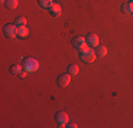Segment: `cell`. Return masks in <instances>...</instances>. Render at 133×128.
Masks as SVG:
<instances>
[{
  "mask_svg": "<svg viewBox=\"0 0 133 128\" xmlns=\"http://www.w3.org/2000/svg\"><path fill=\"white\" fill-rule=\"evenodd\" d=\"M3 31H4V36L9 38L17 37V27H16V24H6Z\"/></svg>",
  "mask_w": 133,
  "mask_h": 128,
  "instance_id": "cell-4",
  "label": "cell"
},
{
  "mask_svg": "<svg viewBox=\"0 0 133 128\" xmlns=\"http://www.w3.org/2000/svg\"><path fill=\"white\" fill-rule=\"evenodd\" d=\"M87 43L89 47H98L99 46V37H98L96 34H88Z\"/></svg>",
  "mask_w": 133,
  "mask_h": 128,
  "instance_id": "cell-7",
  "label": "cell"
},
{
  "mask_svg": "<svg viewBox=\"0 0 133 128\" xmlns=\"http://www.w3.org/2000/svg\"><path fill=\"white\" fill-rule=\"evenodd\" d=\"M27 73H28V71H26V70H24V68H23V71H21V73H20V74H18V75H20V77H21V78H24V77H26V75H27Z\"/></svg>",
  "mask_w": 133,
  "mask_h": 128,
  "instance_id": "cell-17",
  "label": "cell"
},
{
  "mask_svg": "<svg viewBox=\"0 0 133 128\" xmlns=\"http://www.w3.org/2000/svg\"><path fill=\"white\" fill-rule=\"evenodd\" d=\"M68 73L71 75H77L78 73H79V67H78L77 64H71V66L68 67Z\"/></svg>",
  "mask_w": 133,
  "mask_h": 128,
  "instance_id": "cell-13",
  "label": "cell"
},
{
  "mask_svg": "<svg viewBox=\"0 0 133 128\" xmlns=\"http://www.w3.org/2000/svg\"><path fill=\"white\" fill-rule=\"evenodd\" d=\"M125 14H133V2H128V3H123L122 7H120Z\"/></svg>",
  "mask_w": 133,
  "mask_h": 128,
  "instance_id": "cell-9",
  "label": "cell"
},
{
  "mask_svg": "<svg viewBox=\"0 0 133 128\" xmlns=\"http://www.w3.org/2000/svg\"><path fill=\"white\" fill-rule=\"evenodd\" d=\"M10 71L13 73V74H20V73L23 71V66H20V64H13Z\"/></svg>",
  "mask_w": 133,
  "mask_h": 128,
  "instance_id": "cell-15",
  "label": "cell"
},
{
  "mask_svg": "<svg viewBox=\"0 0 133 128\" xmlns=\"http://www.w3.org/2000/svg\"><path fill=\"white\" fill-rule=\"evenodd\" d=\"M79 59L82 60L84 63H94L95 59H96V53L91 49H87V50H82L79 53Z\"/></svg>",
  "mask_w": 133,
  "mask_h": 128,
  "instance_id": "cell-2",
  "label": "cell"
},
{
  "mask_svg": "<svg viewBox=\"0 0 133 128\" xmlns=\"http://www.w3.org/2000/svg\"><path fill=\"white\" fill-rule=\"evenodd\" d=\"M0 2H2V3H6V0H0Z\"/></svg>",
  "mask_w": 133,
  "mask_h": 128,
  "instance_id": "cell-19",
  "label": "cell"
},
{
  "mask_svg": "<svg viewBox=\"0 0 133 128\" xmlns=\"http://www.w3.org/2000/svg\"><path fill=\"white\" fill-rule=\"evenodd\" d=\"M38 67H40L38 61H37L36 59H33V57H28V59H24L23 60V68L26 70V71H28V73L37 71V70H38Z\"/></svg>",
  "mask_w": 133,
  "mask_h": 128,
  "instance_id": "cell-1",
  "label": "cell"
},
{
  "mask_svg": "<svg viewBox=\"0 0 133 128\" xmlns=\"http://www.w3.org/2000/svg\"><path fill=\"white\" fill-rule=\"evenodd\" d=\"M48 10H50V14H51L52 17H58V16L61 14V6H59L58 3H52V6Z\"/></svg>",
  "mask_w": 133,
  "mask_h": 128,
  "instance_id": "cell-8",
  "label": "cell"
},
{
  "mask_svg": "<svg viewBox=\"0 0 133 128\" xmlns=\"http://www.w3.org/2000/svg\"><path fill=\"white\" fill-rule=\"evenodd\" d=\"M66 127H69V128H77V124H66Z\"/></svg>",
  "mask_w": 133,
  "mask_h": 128,
  "instance_id": "cell-18",
  "label": "cell"
},
{
  "mask_svg": "<svg viewBox=\"0 0 133 128\" xmlns=\"http://www.w3.org/2000/svg\"><path fill=\"white\" fill-rule=\"evenodd\" d=\"M52 0H38V4L41 6L43 9H50L52 6Z\"/></svg>",
  "mask_w": 133,
  "mask_h": 128,
  "instance_id": "cell-14",
  "label": "cell"
},
{
  "mask_svg": "<svg viewBox=\"0 0 133 128\" xmlns=\"http://www.w3.org/2000/svg\"><path fill=\"white\" fill-rule=\"evenodd\" d=\"M55 121L58 123V127H61V128L66 127V124H68V114L64 113V111L58 113L55 115Z\"/></svg>",
  "mask_w": 133,
  "mask_h": 128,
  "instance_id": "cell-6",
  "label": "cell"
},
{
  "mask_svg": "<svg viewBox=\"0 0 133 128\" xmlns=\"http://www.w3.org/2000/svg\"><path fill=\"white\" fill-rule=\"evenodd\" d=\"M72 46L75 47L77 50H87L88 49V43H87V38L85 37H81V36H78V37H75L74 40H72Z\"/></svg>",
  "mask_w": 133,
  "mask_h": 128,
  "instance_id": "cell-3",
  "label": "cell"
},
{
  "mask_svg": "<svg viewBox=\"0 0 133 128\" xmlns=\"http://www.w3.org/2000/svg\"><path fill=\"white\" fill-rule=\"evenodd\" d=\"M14 24H16V27H23V26L27 24V19L26 17H16Z\"/></svg>",
  "mask_w": 133,
  "mask_h": 128,
  "instance_id": "cell-12",
  "label": "cell"
},
{
  "mask_svg": "<svg viewBox=\"0 0 133 128\" xmlns=\"http://www.w3.org/2000/svg\"><path fill=\"white\" fill-rule=\"evenodd\" d=\"M4 4L7 9H16L18 6V0H6Z\"/></svg>",
  "mask_w": 133,
  "mask_h": 128,
  "instance_id": "cell-16",
  "label": "cell"
},
{
  "mask_svg": "<svg viewBox=\"0 0 133 128\" xmlns=\"http://www.w3.org/2000/svg\"><path fill=\"white\" fill-rule=\"evenodd\" d=\"M95 53H96V56L98 57H105L106 56V53H108V49L105 46H98L96 47V51H95Z\"/></svg>",
  "mask_w": 133,
  "mask_h": 128,
  "instance_id": "cell-11",
  "label": "cell"
},
{
  "mask_svg": "<svg viewBox=\"0 0 133 128\" xmlns=\"http://www.w3.org/2000/svg\"><path fill=\"white\" fill-rule=\"evenodd\" d=\"M57 83H58V85H59V87H62V88L68 87L69 83H71V74H69V73H66V74H65V73H64V74L58 75Z\"/></svg>",
  "mask_w": 133,
  "mask_h": 128,
  "instance_id": "cell-5",
  "label": "cell"
},
{
  "mask_svg": "<svg viewBox=\"0 0 133 128\" xmlns=\"http://www.w3.org/2000/svg\"><path fill=\"white\" fill-rule=\"evenodd\" d=\"M17 36L21 38H26L28 36V28L27 26H23V27H17Z\"/></svg>",
  "mask_w": 133,
  "mask_h": 128,
  "instance_id": "cell-10",
  "label": "cell"
}]
</instances>
